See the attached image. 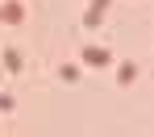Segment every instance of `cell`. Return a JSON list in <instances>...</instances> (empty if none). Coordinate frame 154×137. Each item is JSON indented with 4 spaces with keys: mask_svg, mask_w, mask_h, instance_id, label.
<instances>
[{
    "mask_svg": "<svg viewBox=\"0 0 154 137\" xmlns=\"http://www.w3.org/2000/svg\"><path fill=\"white\" fill-rule=\"evenodd\" d=\"M83 58H88L92 67H104V62H108V54H104L100 46H88V50H83Z\"/></svg>",
    "mask_w": 154,
    "mask_h": 137,
    "instance_id": "1",
    "label": "cell"
},
{
    "mask_svg": "<svg viewBox=\"0 0 154 137\" xmlns=\"http://www.w3.org/2000/svg\"><path fill=\"white\" fill-rule=\"evenodd\" d=\"M21 17H25L21 4H4V21H21Z\"/></svg>",
    "mask_w": 154,
    "mask_h": 137,
    "instance_id": "2",
    "label": "cell"
},
{
    "mask_svg": "<svg viewBox=\"0 0 154 137\" xmlns=\"http://www.w3.org/2000/svg\"><path fill=\"white\" fill-rule=\"evenodd\" d=\"M0 21H4V17H0Z\"/></svg>",
    "mask_w": 154,
    "mask_h": 137,
    "instance_id": "3",
    "label": "cell"
}]
</instances>
